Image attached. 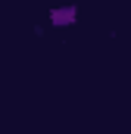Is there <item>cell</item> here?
Returning a JSON list of instances; mask_svg holds the SVG:
<instances>
[{
	"label": "cell",
	"instance_id": "cell-1",
	"mask_svg": "<svg viewBox=\"0 0 131 134\" xmlns=\"http://www.w3.org/2000/svg\"><path fill=\"white\" fill-rule=\"evenodd\" d=\"M75 16H78V9H75V6H69V9H56V13L50 16V22H53V25H72V22H75Z\"/></svg>",
	"mask_w": 131,
	"mask_h": 134
}]
</instances>
